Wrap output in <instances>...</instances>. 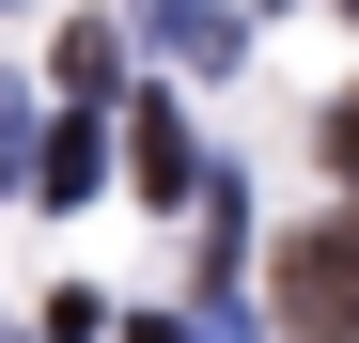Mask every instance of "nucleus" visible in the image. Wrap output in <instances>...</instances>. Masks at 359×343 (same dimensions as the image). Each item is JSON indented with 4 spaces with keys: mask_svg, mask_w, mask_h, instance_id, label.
Segmentation results:
<instances>
[{
    "mask_svg": "<svg viewBox=\"0 0 359 343\" xmlns=\"http://www.w3.org/2000/svg\"><path fill=\"white\" fill-rule=\"evenodd\" d=\"M281 343H359V218H313L281 250Z\"/></svg>",
    "mask_w": 359,
    "mask_h": 343,
    "instance_id": "1",
    "label": "nucleus"
},
{
    "mask_svg": "<svg viewBox=\"0 0 359 343\" xmlns=\"http://www.w3.org/2000/svg\"><path fill=\"white\" fill-rule=\"evenodd\" d=\"M126 172H141L156 203H203V156H188V109H172V94H141V125H126Z\"/></svg>",
    "mask_w": 359,
    "mask_h": 343,
    "instance_id": "2",
    "label": "nucleus"
},
{
    "mask_svg": "<svg viewBox=\"0 0 359 343\" xmlns=\"http://www.w3.org/2000/svg\"><path fill=\"white\" fill-rule=\"evenodd\" d=\"M141 31L172 47V63H234V47H250V16H234V0H141Z\"/></svg>",
    "mask_w": 359,
    "mask_h": 343,
    "instance_id": "3",
    "label": "nucleus"
},
{
    "mask_svg": "<svg viewBox=\"0 0 359 343\" xmlns=\"http://www.w3.org/2000/svg\"><path fill=\"white\" fill-rule=\"evenodd\" d=\"M94 172H109V125H94V109H63V125L32 141V188H47V203H94Z\"/></svg>",
    "mask_w": 359,
    "mask_h": 343,
    "instance_id": "4",
    "label": "nucleus"
},
{
    "mask_svg": "<svg viewBox=\"0 0 359 343\" xmlns=\"http://www.w3.org/2000/svg\"><path fill=\"white\" fill-rule=\"evenodd\" d=\"M47 78H63V109H94L109 78H126V31H109V16H79L63 47H47Z\"/></svg>",
    "mask_w": 359,
    "mask_h": 343,
    "instance_id": "5",
    "label": "nucleus"
},
{
    "mask_svg": "<svg viewBox=\"0 0 359 343\" xmlns=\"http://www.w3.org/2000/svg\"><path fill=\"white\" fill-rule=\"evenodd\" d=\"M109 328H126V312H94L79 281H63V297H47V343H109Z\"/></svg>",
    "mask_w": 359,
    "mask_h": 343,
    "instance_id": "6",
    "label": "nucleus"
},
{
    "mask_svg": "<svg viewBox=\"0 0 359 343\" xmlns=\"http://www.w3.org/2000/svg\"><path fill=\"white\" fill-rule=\"evenodd\" d=\"M32 141H47V125H32V94H0V172H32Z\"/></svg>",
    "mask_w": 359,
    "mask_h": 343,
    "instance_id": "7",
    "label": "nucleus"
},
{
    "mask_svg": "<svg viewBox=\"0 0 359 343\" xmlns=\"http://www.w3.org/2000/svg\"><path fill=\"white\" fill-rule=\"evenodd\" d=\"M109 343H203L188 312H126V328H109Z\"/></svg>",
    "mask_w": 359,
    "mask_h": 343,
    "instance_id": "8",
    "label": "nucleus"
},
{
    "mask_svg": "<svg viewBox=\"0 0 359 343\" xmlns=\"http://www.w3.org/2000/svg\"><path fill=\"white\" fill-rule=\"evenodd\" d=\"M328 172H344V188H359V94L328 109Z\"/></svg>",
    "mask_w": 359,
    "mask_h": 343,
    "instance_id": "9",
    "label": "nucleus"
},
{
    "mask_svg": "<svg viewBox=\"0 0 359 343\" xmlns=\"http://www.w3.org/2000/svg\"><path fill=\"white\" fill-rule=\"evenodd\" d=\"M344 16H359V0H344Z\"/></svg>",
    "mask_w": 359,
    "mask_h": 343,
    "instance_id": "10",
    "label": "nucleus"
},
{
    "mask_svg": "<svg viewBox=\"0 0 359 343\" xmlns=\"http://www.w3.org/2000/svg\"><path fill=\"white\" fill-rule=\"evenodd\" d=\"M219 343H234V328H219Z\"/></svg>",
    "mask_w": 359,
    "mask_h": 343,
    "instance_id": "11",
    "label": "nucleus"
}]
</instances>
